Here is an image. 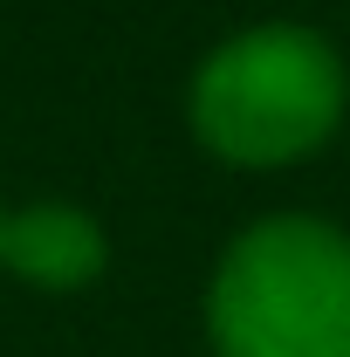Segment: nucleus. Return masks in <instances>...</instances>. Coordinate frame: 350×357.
I'll return each instance as SVG.
<instances>
[{
    "label": "nucleus",
    "instance_id": "1",
    "mask_svg": "<svg viewBox=\"0 0 350 357\" xmlns=\"http://www.w3.org/2000/svg\"><path fill=\"white\" fill-rule=\"evenodd\" d=\"M350 76L344 55L303 21H261L241 28L199 62L192 76V131L220 165L241 172H275L323 151L344 124Z\"/></svg>",
    "mask_w": 350,
    "mask_h": 357
},
{
    "label": "nucleus",
    "instance_id": "2",
    "mask_svg": "<svg viewBox=\"0 0 350 357\" xmlns=\"http://www.w3.org/2000/svg\"><path fill=\"white\" fill-rule=\"evenodd\" d=\"M220 357H350V234L275 213L227 241L206 289Z\"/></svg>",
    "mask_w": 350,
    "mask_h": 357
},
{
    "label": "nucleus",
    "instance_id": "3",
    "mask_svg": "<svg viewBox=\"0 0 350 357\" xmlns=\"http://www.w3.org/2000/svg\"><path fill=\"white\" fill-rule=\"evenodd\" d=\"M103 261H110L103 227L69 199H35V206L0 220V268H14L21 282H35L48 296L89 289L103 275Z\"/></svg>",
    "mask_w": 350,
    "mask_h": 357
},
{
    "label": "nucleus",
    "instance_id": "4",
    "mask_svg": "<svg viewBox=\"0 0 350 357\" xmlns=\"http://www.w3.org/2000/svg\"><path fill=\"white\" fill-rule=\"evenodd\" d=\"M0 220H7V213H0Z\"/></svg>",
    "mask_w": 350,
    "mask_h": 357
}]
</instances>
